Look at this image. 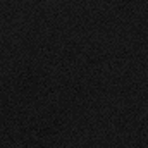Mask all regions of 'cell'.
Here are the masks:
<instances>
[{"mask_svg":"<svg viewBox=\"0 0 148 148\" xmlns=\"http://www.w3.org/2000/svg\"><path fill=\"white\" fill-rule=\"evenodd\" d=\"M21 148H48V147H47V145H43V143H40V141H29V143L23 145Z\"/></svg>","mask_w":148,"mask_h":148,"instance_id":"obj_1","label":"cell"}]
</instances>
